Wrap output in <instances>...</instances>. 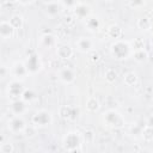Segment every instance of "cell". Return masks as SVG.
<instances>
[{
	"mask_svg": "<svg viewBox=\"0 0 153 153\" xmlns=\"http://www.w3.org/2000/svg\"><path fill=\"white\" fill-rule=\"evenodd\" d=\"M143 128H145V127H142V126L135 123L134 126H131V128H130V133H131V135H134V136L137 137V136L142 135V130H143Z\"/></svg>",
	"mask_w": 153,
	"mask_h": 153,
	"instance_id": "cell-29",
	"label": "cell"
},
{
	"mask_svg": "<svg viewBox=\"0 0 153 153\" xmlns=\"http://www.w3.org/2000/svg\"><path fill=\"white\" fill-rule=\"evenodd\" d=\"M14 27L12 26V24L10 23V20H2L0 24V36L4 39H7L10 37L13 36L14 33Z\"/></svg>",
	"mask_w": 153,
	"mask_h": 153,
	"instance_id": "cell-12",
	"label": "cell"
},
{
	"mask_svg": "<svg viewBox=\"0 0 153 153\" xmlns=\"http://www.w3.org/2000/svg\"><path fill=\"white\" fill-rule=\"evenodd\" d=\"M14 151V147L10 142H1L0 145V152L1 153H12Z\"/></svg>",
	"mask_w": 153,
	"mask_h": 153,
	"instance_id": "cell-28",
	"label": "cell"
},
{
	"mask_svg": "<svg viewBox=\"0 0 153 153\" xmlns=\"http://www.w3.org/2000/svg\"><path fill=\"white\" fill-rule=\"evenodd\" d=\"M85 26L90 30V31H98L100 29V20L98 17L94 16H90L88 18L85 19Z\"/></svg>",
	"mask_w": 153,
	"mask_h": 153,
	"instance_id": "cell-17",
	"label": "cell"
},
{
	"mask_svg": "<svg viewBox=\"0 0 153 153\" xmlns=\"http://www.w3.org/2000/svg\"><path fill=\"white\" fill-rule=\"evenodd\" d=\"M10 23L12 24V26L17 30V29H20L23 26V18L19 16V14H14L10 18Z\"/></svg>",
	"mask_w": 153,
	"mask_h": 153,
	"instance_id": "cell-24",
	"label": "cell"
},
{
	"mask_svg": "<svg viewBox=\"0 0 153 153\" xmlns=\"http://www.w3.org/2000/svg\"><path fill=\"white\" fill-rule=\"evenodd\" d=\"M103 121L104 124L111 128H121L124 124V120L121 116V114L116 110H108L103 114Z\"/></svg>",
	"mask_w": 153,
	"mask_h": 153,
	"instance_id": "cell-2",
	"label": "cell"
},
{
	"mask_svg": "<svg viewBox=\"0 0 153 153\" xmlns=\"http://www.w3.org/2000/svg\"><path fill=\"white\" fill-rule=\"evenodd\" d=\"M99 102L96 97H90L86 102V109L90 111V112H96L98 109H99Z\"/></svg>",
	"mask_w": 153,
	"mask_h": 153,
	"instance_id": "cell-20",
	"label": "cell"
},
{
	"mask_svg": "<svg viewBox=\"0 0 153 153\" xmlns=\"http://www.w3.org/2000/svg\"><path fill=\"white\" fill-rule=\"evenodd\" d=\"M142 48H143V42H142V39L136 38V39L133 41V43H131V49L136 50V49H142Z\"/></svg>",
	"mask_w": 153,
	"mask_h": 153,
	"instance_id": "cell-32",
	"label": "cell"
},
{
	"mask_svg": "<svg viewBox=\"0 0 153 153\" xmlns=\"http://www.w3.org/2000/svg\"><path fill=\"white\" fill-rule=\"evenodd\" d=\"M129 6L131 8H141L145 6V0H129Z\"/></svg>",
	"mask_w": 153,
	"mask_h": 153,
	"instance_id": "cell-31",
	"label": "cell"
},
{
	"mask_svg": "<svg viewBox=\"0 0 153 153\" xmlns=\"http://www.w3.org/2000/svg\"><path fill=\"white\" fill-rule=\"evenodd\" d=\"M6 76V67L2 66L1 67V78H5Z\"/></svg>",
	"mask_w": 153,
	"mask_h": 153,
	"instance_id": "cell-35",
	"label": "cell"
},
{
	"mask_svg": "<svg viewBox=\"0 0 153 153\" xmlns=\"http://www.w3.org/2000/svg\"><path fill=\"white\" fill-rule=\"evenodd\" d=\"M56 53H57V56L62 60H68L73 56V49L68 44H62V45L57 47Z\"/></svg>",
	"mask_w": 153,
	"mask_h": 153,
	"instance_id": "cell-15",
	"label": "cell"
},
{
	"mask_svg": "<svg viewBox=\"0 0 153 153\" xmlns=\"http://www.w3.org/2000/svg\"><path fill=\"white\" fill-rule=\"evenodd\" d=\"M24 90L25 88L19 80H13L7 86V94H8V97H11L13 99H18L22 97Z\"/></svg>",
	"mask_w": 153,
	"mask_h": 153,
	"instance_id": "cell-6",
	"label": "cell"
},
{
	"mask_svg": "<svg viewBox=\"0 0 153 153\" xmlns=\"http://www.w3.org/2000/svg\"><path fill=\"white\" fill-rule=\"evenodd\" d=\"M104 78H105V80H106L109 84H112V82H115L116 79H117V73H116L115 69L109 68V69L105 71V73H104Z\"/></svg>",
	"mask_w": 153,
	"mask_h": 153,
	"instance_id": "cell-23",
	"label": "cell"
},
{
	"mask_svg": "<svg viewBox=\"0 0 153 153\" xmlns=\"http://www.w3.org/2000/svg\"><path fill=\"white\" fill-rule=\"evenodd\" d=\"M60 116L62 118H68V120H75L78 117V110L72 106H62L60 109Z\"/></svg>",
	"mask_w": 153,
	"mask_h": 153,
	"instance_id": "cell-16",
	"label": "cell"
},
{
	"mask_svg": "<svg viewBox=\"0 0 153 153\" xmlns=\"http://www.w3.org/2000/svg\"><path fill=\"white\" fill-rule=\"evenodd\" d=\"M147 126H151V127H153V115L147 120Z\"/></svg>",
	"mask_w": 153,
	"mask_h": 153,
	"instance_id": "cell-36",
	"label": "cell"
},
{
	"mask_svg": "<svg viewBox=\"0 0 153 153\" xmlns=\"http://www.w3.org/2000/svg\"><path fill=\"white\" fill-rule=\"evenodd\" d=\"M110 51H111V55L116 60H124L131 54V45L127 41L117 39L116 42L111 44Z\"/></svg>",
	"mask_w": 153,
	"mask_h": 153,
	"instance_id": "cell-1",
	"label": "cell"
},
{
	"mask_svg": "<svg viewBox=\"0 0 153 153\" xmlns=\"http://www.w3.org/2000/svg\"><path fill=\"white\" fill-rule=\"evenodd\" d=\"M10 110L13 114V116H22L23 114L26 112L27 106H26V102L23 100L22 98L18 99H13V102L10 105Z\"/></svg>",
	"mask_w": 153,
	"mask_h": 153,
	"instance_id": "cell-8",
	"label": "cell"
},
{
	"mask_svg": "<svg viewBox=\"0 0 153 153\" xmlns=\"http://www.w3.org/2000/svg\"><path fill=\"white\" fill-rule=\"evenodd\" d=\"M146 141H153V127L151 126H146L142 130V135H141Z\"/></svg>",
	"mask_w": 153,
	"mask_h": 153,
	"instance_id": "cell-26",
	"label": "cell"
},
{
	"mask_svg": "<svg viewBox=\"0 0 153 153\" xmlns=\"http://www.w3.org/2000/svg\"><path fill=\"white\" fill-rule=\"evenodd\" d=\"M12 74H13L16 78L24 79V78L29 74L25 63H24V62H16V63L12 66Z\"/></svg>",
	"mask_w": 153,
	"mask_h": 153,
	"instance_id": "cell-13",
	"label": "cell"
},
{
	"mask_svg": "<svg viewBox=\"0 0 153 153\" xmlns=\"http://www.w3.org/2000/svg\"><path fill=\"white\" fill-rule=\"evenodd\" d=\"M51 121H53L51 115L47 110H38L32 116V124H35L36 127H45V126H49L51 123Z\"/></svg>",
	"mask_w": 153,
	"mask_h": 153,
	"instance_id": "cell-4",
	"label": "cell"
},
{
	"mask_svg": "<svg viewBox=\"0 0 153 153\" xmlns=\"http://www.w3.org/2000/svg\"><path fill=\"white\" fill-rule=\"evenodd\" d=\"M152 44H153V39H152Z\"/></svg>",
	"mask_w": 153,
	"mask_h": 153,
	"instance_id": "cell-37",
	"label": "cell"
},
{
	"mask_svg": "<svg viewBox=\"0 0 153 153\" xmlns=\"http://www.w3.org/2000/svg\"><path fill=\"white\" fill-rule=\"evenodd\" d=\"M61 12V7L57 2H49L44 6V13L49 18H55Z\"/></svg>",
	"mask_w": 153,
	"mask_h": 153,
	"instance_id": "cell-14",
	"label": "cell"
},
{
	"mask_svg": "<svg viewBox=\"0 0 153 153\" xmlns=\"http://www.w3.org/2000/svg\"><path fill=\"white\" fill-rule=\"evenodd\" d=\"M16 1H17V2H19L20 5H24V6H25V5H29V4H31L33 0H16Z\"/></svg>",
	"mask_w": 153,
	"mask_h": 153,
	"instance_id": "cell-34",
	"label": "cell"
},
{
	"mask_svg": "<svg viewBox=\"0 0 153 153\" xmlns=\"http://www.w3.org/2000/svg\"><path fill=\"white\" fill-rule=\"evenodd\" d=\"M24 133H27V134H26L27 136H33V135L36 134V126H35V124H33V126H30V127L26 126Z\"/></svg>",
	"mask_w": 153,
	"mask_h": 153,
	"instance_id": "cell-33",
	"label": "cell"
},
{
	"mask_svg": "<svg viewBox=\"0 0 153 153\" xmlns=\"http://www.w3.org/2000/svg\"><path fill=\"white\" fill-rule=\"evenodd\" d=\"M59 78H60V80H61L63 84H72V82H74V80H75V73H74V71H73L72 68L65 67V68H62V69L60 71Z\"/></svg>",
	"mask_w": 153,
	"mask_h": 153,
	"instance_id": "cell-9",
	"label": "cell"
},
{
	"mask_svg": "<svg viewBox=\"0 0 153 153\" xmlns=\"http://www.w3.org/2000/svg\"><path fill=\"white\" fill-rule=\"evenodd\" d=\"M20 98H22L23 100H25L26 103H30V102L35 98V92H33L32 90H27V88H25Z\"/></svg>",
	"mask_w": 153,
	"mask_h": 153,
	"instance_id": "cell-27",
	"label": "cell"
},
{
	"mask_svg": "<svg viewBox=\"0 0 153 153\" xmlns=\"http://www.w3.org/2000/svg\"><path fill=\"white\" fill-rule=\"evenodd\" d=\"M41 43L44 48H53L56 45V38L51 33H45L41 37Z\"/></svg>",
	"mask_w": 153,
	"mask_h": 153,
	"instance_id": "cell-18",
	"label": "cell"
},
{
	"mask_svg": "<svg viewBox=\"0 0 153 153\" xmlns=\"http://www.w3.org/2000/svg\"><path fill=\"white\" fill-rule=\"evenodd\" d=\"M75 45H76V49L81 53H90L93 48V42L87 38V37H80L76 42H75Z\"/></svg>",
	"mask_w": 153,
	"mask_h": 153,
	"instance_id": "cell-11",
	"label": "cell"
},
{
	"mask_svg": "<svg viewBox=\"0 0 153 153\" xmlns=\"http://www.w3.org/2000/svg\"><path fill=\"white\" fill-rule=\"evenodd\" d=\"M61 2H62V5L65 7L71 8V10H73L74 7H76L79 5V1L78 0H61Z\"/></svg>",
	"mask_w": 153,
	"mask_h": 153,
	"instance_id": "cell-30",
	"label": "cell"
},
{
	"mask_svg": "<svg viewBox=\"0 0 153 153\" xmlns=\"http://www.w3.org/2000/svg\"><path fill=\"white\" fill-rule=\"evenodd\" d=\"M123 81L127 86H134L136 82H137V75L134 73V72H128L124 78H123Z\"/></svg>",
	"mask_w": 153,
	"mask_h": 153,
	"instance_id": "cell-21",
	"label": "cell"
},
{
	"mask_svg": "<svg viewBox=\"0 0 153 153\" xmlns=\"http://www.w3.org/2000/svg\"><path fill=\"white\" fill-rule=\"evenodd\" d=\"M63 147L66 151L69 152H75V151H80V145H81V137L79 135V133L76 131H69L67 133V135L63 137Z\"/></svg>",
	"mask_w": 153,
	"mask_h": 153,
	"instance_id": "cell-3",
	"label": "cell"
},
{
	"mask_svg": "<svg viewBox=\"0 0 153 153\" xmlns=\"http://www.w3.org/2000/svg\"><path fill=\"white\" fill-rule=\"evenodd\" d=\"M73 13L78 19H86L91 16V8L88 5L79 4L76 7L73 8Z\"/></svg>",
	"mask_w": 153,
	"mask_h": 153,
	"instance_id": "cell-10",
	"label": "cell"
},
{
	"mask_svg": "<svg viewBox=\"0 0 153 153\" xmlns=\"http://www.w3.org/2000/svg\"><path fill=\"white\" fill-rule=\"evenodd\" d=\"M25 66H26V69L29 72V74H37L41 68H42V62H41V59L38 55L36 54H32L30 55L26 60H25Z\"/></svg>",
	"mask_w": 153,
	"mask_h": 153,
	"instance_id": "cell-5",
	"label": "cell"
},
{
	"mask_svg": "<svg viewBox=\"0 0 153 153\" xmlns=\"http://www.w3.org/2000/svg\"><path fill=\"white\" fill-rule=\"evenodd\" d=\"M108 35L111 37V38H115V39H118L121 36H122V29L118 26V25H111L108 30Z\"/></svg>",
	"mask_w": 153,
	"mask_h": 153,
	"instance_id": "cell-22",
	"label": "cell"
},
{
	"mask_svg": "<svg viewBox=\"0 0 153 153\" xmlns=\"http://www.w3.org/2000/svg\"><path fill=\"white\" fill-rule=\"evenodd\" d=\"M137 26L142 30H148L151 26H152V20L148 19L147 17H142L137 20Z\"/></svg>",
	"mask_w": 153,
	"mask_h": 153,
	"instance_id": "cell-25",
	"label": "cell"
},
{
	"mask_svg": "<svg viewBox=\"0 0 153 153\" xmlns=\"http://www.w3.org/2000/svg\"><path fill=\"white\" fill-rule=\"evenodd\" d=\"M133 57H134V60H135L136 62L141 63V62H145V61L147 60L148 54H147V51H146L143 48H142V49H136V50L133 51Z\"/></svg>",
	"mask_w": 153,
	"mask_h": 153,
	"instance_id": "cell-19",
	"label": "cell"
},
{
	"mask_svg": "<svg viewBox=\"0 0 153 153\" xmlns=\"http://www.w3.org/2000/svg\"><path fill=\"white\" fill-rule=\"evenodd\" d=\"M26 124L25 121L22 118V116H13L8 122V129L13 134H20L25 130Z\"/></svg>",
	"mask_w": 153,
	"mask_h": 153,
	"instance_id": "cell-7",
	"label": "cell"
}]
</instances>
